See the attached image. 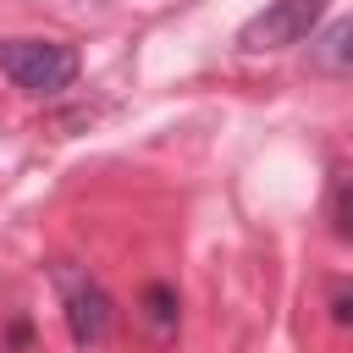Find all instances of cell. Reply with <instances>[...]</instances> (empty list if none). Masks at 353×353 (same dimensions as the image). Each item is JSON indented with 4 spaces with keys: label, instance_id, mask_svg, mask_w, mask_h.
<instances>
[{
    "label": "cell",
    "instance_id": "obj_1",
    "mask_svg": "<svg viewBox=\"0 0 353 353\" xmlns=\"http://www.w3.org/2000/svg\"><path fill=\"white\" fill-rule=\"evenodd\" d=\"M77 50L72 44H55V39H6L0 44V72L22 88V94H39V99H55L77 83Z\"/></svg>",
    "mask_w": 353,
    "mask_h": 353
},
{
    "label": "cell",
    "instance_id": "obj_2",
    "mask_svg": "<svg viewBox=\"0 0 353 353\" xmlns=\"http://www.w3.org/2000/svg\"><path fill=\"white\" fill-rule=\"evenodd\" d=\"M50 281H55V292H61V314H66V331H72V342L77 347H99L105 336H110V325H116V303H110V292L88 276V270H77V265H50Z\"/></svg>",
    "mask_w": 353,
    "mask_h": 353
},
{
    "label": "cell",
    "instance_id": "obj_3",
    "mask_svg": "<svg viewBox=\"0 0 353 353\" xmlns=\"http://www.w3.org/2000/svg\"><path fill=\"white\" fill-rule=\"evenodd\" d=\"M325 6H331V0H270L259 17H248V22H243V33H237V50H248V55H265V50L303 44V39L314 33V22L325 17Z\"/></svg>",
    "mask_w": 353,
    "mask_h": 353
},
{
    "label": "cell",
    "instance_id": "obj_4",
    "mask_svg": "<svg viewBox=\"0 0 353 353\" xmlns=\"http://www.w3.org/2000/svg\"><path fill=\"white\" fill-rule=\"evenodd\" d=\"M309 66L325 77H353V17H336L309 39Z\"/></svg>",
    "mask_w": 353,
    "mask_h": 353
},
{
    "label": "cell",
    "instance_id": "obj_5",
    "mask_svg": "<svg viewBox=\"0 0 353 353\" xmlns=\"http://www.w3.org/2000/svg\"><path fill=\"white\" fill-rule=\"evenodd\" d=\"M138 320H143V331H149L154 342H171V336H176V320H182L176 287H171V281H149V287L138 292Z\"/></svg>",
    "mask_w": 353,
    "mask_h": 353
},
{
    "label": "cell",
    "instance_id": "obj_6",
    "mask_svg": "<svg viewBox=\"0 0 353 353\" xmlns=\"http://www.w3.org/2000/svg\"><path fill=\"white\" fill-rule=\"evenodd\" d=\"M331 226H336V237L353 243V171H342L331 182Z\"/></svg>",
    "mask_w": 353,
    "mask_h": 353
},
{
    "label": "cell",
    "instance_id": "obj_7",
    "mask_svg": "<svg viewBox=\"0 0 353 353\" xmlns=\"http://www.w3.org/2000/svg\"><path fill=\"white\" fill-rule=\"evenodd\" d=\"M325 298H331V320H336L342 331H353V287H347V281H331Z\"/></svg>",
    "mask_w": 353,
    "mask_h": 353
}]
</instances>
